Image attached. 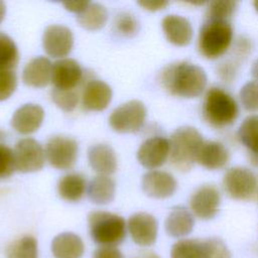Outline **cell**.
Here are the masks:
<instances>
[{
  "label": "cell",
  "mask_w": 258,
  "mask_h": 258,
  "mask_svg": "<svg viewBox=\"0 0 258 258\" xmlns=\"http://www.w3.org/2000/svg\"><path fill=\"white\" fill-rule=\"evenodd\" d=\"M86 186V179L82 174L69 173L58 180L57 191L64 201L78 202L83 198Z\"/></svg>",
  "instance_id": "26"
},
{
  "label": "cell",
  "mask_w": 258,
  "mask_h": 258,
  "mask_svg": "<svg viewBox=\"0 0 258 258\" xmlns=\"http://www.w3.org/2000/svg\"><path fill=\"white\" fill-rule=\"evenodd\" d=\"M146 118L145 105L138 100H132L117 107L110 115L109 124L119 133H135L139 131Z\"/></svg>",
  "instance_id": "6"
},
{
  "label": "cell",
  "mask_w": 258,
  "mask_h": 258,
  "mask_svg": "<svg viewBox=\"0 0 258 258\" xmlns=\"http://www.w3.org/2000/svg\"><path fill=\"white\" fill-rule=\"evenodd\" d=\"M257 194H258V192H257Z\"/></svg>",
  "instance_id": "46"
},
{
  "label": "cell",
  "mask_w": 258,
  "mask_h": 258,
  "mask_svg": "<svg viewBox=\"0 0 258 258\" xmlns=\"http://www.w3.org/2000/svg\"><path fill=\"white\" fill-rule=\"evenodd\" d=\"M93 258H123V255L116 247L101 246L96 249Z\"/></svg>",
  "instance_id": "38"
},
{
  "label": "cell",
  "mask_w": 258,
  "mask_h": 258,
  "mask_svg": "<svg viewBox=\"0 0 258 258\" xmlns=\"http://www.w3.org/2000/svg\"><path fill=\"white\" fill-rule=\"evenodd\" d=\"M254 7H255V9H256V11L258 12V1H254Z\"/></svg>",
  "instance_id": "44"
},
{
  "label": "cell",
  "mask_w": 258,
  "mask_h": 258,
  "mask_svg": "<svg viewBox=\"0 0 258 258\" xmlns=\"http://www.w3.org/2000/svg\"><path fill=\"white\" fill-rule=\"evenodd\" d=\"M42 45L48 55L52 57H63L73 48V32L64 25H48L42 35Z\"/></svg>",
  "instance_id": "10"
},
{
  "label": "cell",
  "mask_w": 258,
  "mask_h": 258,
  "mask_svg": "<svg viewBox=\"0 0 258 258\" xmlns=\"http://www.w3.org/2000/svg\"><path fill=\"white\" fill-rule=\"evenodd\" d=\"M83 79V70L73 58H60L53 62L51 83L55 89L74 90Z\"/></svg>",
  "instance_id": "13"
},
{
  "label": "cell",
  "mask_w": 258,
  "mask_h": 258,
  "mask_svg": "<svg viewBox=\"0 0 258 258\" xmlns=\"http://www.w3.org/2000/svg\"><path fill=\"white\" fill-rule=\"evenodd\" d=\"M128 230L132 240L140 246L154 244L158 225L156 219L147 213H136L128 220Z\"/></svg>",
  "instance_id": "14"
},
{
  "label": "cell",
  "mask_w": 258,
  "mask_h": 258,
  "mask_svg": "<svg viewBox=\"0 0 258 258\" xmlns=\"http://www.w3.org/2000/svg\"><path fill=\"white\" fill-rule=\"evenodd\" d=\"M19 60L18 48L13 39L0 32V70H13Z\"/></svg>",
  "instance_id": "29"
},
{
  "label": "cell",
  "mask_w": 258,
  "mask_h": 258,
  "mask_svg": "<svg viewBox=\"0 0 258 258\" xmlns=\"http://www.w3.org/2000/svg\"><path fill=\"white\" fill-rule=\"evenodd\" d=\"M51 99L61 110L72 112L77 107L79 96L75 90H59L54 88L51 91Z\"/></svg>",
  "instance_id": "34"
},
{
  "label": "cell",
  "mask_w": 258,
  "mask_h": 258,
  "mask_svg": "<svg viewBox=\"0 0 258 258\" xmlns=\"http://www.w3.org/2000/svg\"><path fill=\"white\" fill-rule=\"evenodd\" d=\"M7 258H38L37 242L34 237L26 235L11 243L6 249Z\"/></svg>",
  "instance_id": "28"
},
{
  "label": "cell",
  "mask_w": 258,
  "mask_h": 258,
  "mask_svg": "<svg viewBox=\"0 0 258 258\" xmlns=\"http://www.w3.org/2000/svg\"><path fill=\"white\" fill-rule=\"evenodd\" d=\"M201 258H231V252L221 239L210 238L202 242Z\"/></svg>",
  "instance_id": "33"
},
{
  "label": "cell",
  "mask_w": 258,
  "mask_h": 258,
  "mask_svg": "<svg viewBox=\"0 0 258 258\" xmlns=\"http://www.w3.org/2000/svg\"><path fill=\"white\" fill-rule=\"evenodd\" d=\"M230 158V153L224 144L217 141H204L197 155V162L208 169L224 167Z\"/></svg>",
  "instance_id": "21"
},
{
  "label": "cell",
  "mask_w": 258,
  "mask_h": 258,
  "mask_svg": "<svg viewBox=\"0 0 258 258\" xmlns=\"http://www.w3.org/2000/svg\"><path fill=\"white\" fill-rule=\"evenodd\" d=\"M15 169L20 172H33L42 168L45 151L38 141L33 138L19 140L13 150Z\"/></svg>",
  "instance_id": "9"
},
{
  "label": "cell",
  "mask_w": 258,
  "mask_h": 258,
  "mask_svg": "<svg viewBox=\"0 0 258 258\" xmlns=\"http://www.w3.org/2000/svg\"><path fill=\"white\" fill-rule=\"evenodd\" d=\"M233 39L229 21L208 19L200 28L198 46L202 55L214 59L224 54Z\"/></svg>",
  "instance_id": "4"
},
{
  "label": "cell",
  "mask_w": 258,
  "mask_h": 258,
  "mask_svg": "<svg viewBox=\"0 0 258 258\" xmlns=\"http://www.w3.org/2000/svg\"><path fill=\"white\" fill-rule=\"evenodd\" d=\"M138 258H159L156 254L154 253H151V252H147V253H144L141 255V257H138Z\"/></svg>",
  "instance_id": "43"
},
{
  "label": "cell",
  "mask_w": 258,
  "mask_h": 258,
  "mask_svg": "<svg viewBox=\"0 0 258 258\" xmlns=\"http://www.w3.org/2000/svg\"><path fill=\"white\" fill-rule=\"evenodd\" d=\"M161 26L167 40L174 45L184 46L192 39V26L186 18L180 15H166L161 21Z\"/></svg>",
  "instance_id": "18"
},
{
  "label": "cell",
  "mask_w": 258,
  "mask_h": 258,
  "mask_svg": "<svg viewBox=\"0 0 258 258\" xmlns=\"http://www.w3.org/2000/svg\"><path fill=\"white\" fill-rule=\"evenodd\" d=\"M221 196L218 188L212 184H204L191 195L189 206L192 213L200 219H213L219 212Z\"/></svg>",
  "instance_id": "11"
},
{
  "label": "cell",
  "mask_w": 258,
  "mask_h": 258,
  "mask_svg": "<svg viewBox=\"0 0 258 258\" xmlns=\"http://www.w3.org/2000/svg\"><path fill=\"white\" fill-rule=\"evenodd\" d=\"M91 238L100 246L115 247L126 237L125 220L116 214L94 211L88 215Z\"/></svg>",
  "instance_id": "3"
},
{
  "label": "cell",
  "mask_w": 258,
  "mask_h": 258,
  "mask_svg": "<svg viewBox=\"0 0 258 258\" xmlns=\"http://www.w3.org/2000/svg\"><path fill=\"white\" fill-rule=\"evenodd\" d=\"M112 99L111 87L101 80H90L82 93L83 108L88 111H103Z\"/></svg>",
  "instance_id": "16"
},
{
  "label": "cell",
  "mask_w": 258,
  "mask_h": 258,
  "mask_svg": "<svg viewBox=\"0 0 258 258\" xmlns=\"http://www.w3.org/2000/svg\"><path fill=\"white\" fill-rule=\"evenodd\" d=\"M17 87V78L13 70H0V101L8 99Z\"/></svg>",
  "instance_id": "36"
},
{
  "label": "cell",
  "mask_w": 258,
  "mask_h": 258,
  "mask_svg": "<svg viewBox=\"0 0 258 258\" xmlns=\"http://www.w3.org/2000/svg\"><path fill=\"white\" fill-rule=\"evenodd\" d=\"M203 116L214 127H225L232 124L239 114L234 98L220 88H211L203 104Z\"/></svg>",
  "instance_id": "5"
},
{
  "label": "cell",
  "mask_w": 258,
  "mask_h": 258,
  "mask_svg": "<svg viewBox=\"0 0 258 258\" xmlns=\"http://www.w3.org/2000/svg\"><path fill=\"white\" fill-rule=\"evenodd\" d=\"M113 28L120 36L132 37L139 31V22L134 15L128 12H121L114 18Z\"/></svg>",
  "instance_id": "30"
},
{
  "label": "cell",
  "mask_w": 258,
  "mask_h": 258,
  "mask_svg": "<svg viewBox=\"0 0 258 258\" xmlns=\"http://www.w3.org/2000/svg\"><path fill=\"white\" fill-rule=\"evenodd\" d=\"M223 186L232 199L248 200L257 189V179L249 168L236 166L225 173Z\"/></svg>",
  "instance_id": "8"
},
{
  "label": "cell",
  "mask_w": 258,
  "mask_h": 258,
  "mask_svg": "<svg viewBox=\"0 0 258 258\" xmlns=\"http://www.w3.org/2000/svg\"><path fill=\"white\" fill-rule=\"evenodd\" d=\"M2 137H3V133H2V132H1V131H0V139H1V138H2Z\"/></svg>",
  "instance_id": "45"
},
{
  "label": "cell",
  "mask_w": 258,
  "mask_h": 258,
  "mask_svg": "<svg viewBox=\"0 0 258 258\" xmlns=\"http://www.w3.org/2000/svg\"><path fill=\"white\" fill-rule=\"evenodd\" d=\"M143 191L155 199H165L172 196L176 189L177 182L168 172L162 170H150L142 177Z\"/></svg>",
  "instance_id": "15"
},
{
  "label": "cell",
  "mask_w": 258,
  "mask_h": 258,
  "mask_svg": "<svg viewBox=\"0 0 258 258\" xmlns=\"http://www.w3.org/2000/svg\"><path fill=\"white\" fill-rule=\"evenodd\" d=\"M237 9L236 1L229 0H216L209 2L207 8V16L208 19L213 20H226L235 13Z\"/></svg>",
  "instance_id": "32"
},
{
  "label": "cell",
  "mask_w": 258,
  "mask_h": 258,
  "mask_svg": "<svg viewBox=\"0 0 258 258\" xmlns=\"http://www.w3.org/2000/svg\"><path fill=\"white\" fill-rule=\"evenodd\" d=\"M44 118L43 109L37 104H24L13 114L11 125L16 132L27 135L35 132Z\"/></svg>",
  "instance_id": "17"
},
{
  "label": "cell",
  "mask_w": 258,
  "mask_h": 258,
  "mask_svg": "<svg viewBox=\"0 0 258 258\" xmlns=\"http://www.w3.org/2000/svg\"><path fill=\"white\" fill-rule=\"evenodd\" d=\"M84 249L82 239L74 233H61L54 237L51 242V251L54 258H81Z\"/></svg>",
  "instance_id": "22"
},
{
  "label": "cell",
  "mask_w": 258,
  "mask_h": 258,
  "mask_svg": "<svg viewBox=\"0 0 258 258\" xmlns=\"http://www.w3.org/2000/svg\"><path fill=\"white\" fill-rule=\"evenodd\" d=\"M202 242L194 239H183L171 247V258H201Z\"/></svg>",
  "instance_id": "31"
},
{
  "label": "cell",
  "mask_w": 258,
  "mask_h": 258,
  "mask_svg": "<svg viewBox=\"0 0 258 258\" xmlns=\"http://www.w3.org/2000/svg\"><path fill=\"white\" fill-rule=\"evenodd\" d=\"M204 142L201 133L191 126L177 128L169 139V160L180 171L189 170L195 162L199 149Z\"/></svg>",
  "instance_id": "2"
},
{
  "label": "cell",
  "mask_w": 258,
  "mask_h": 258,
  "mask_svg": "<svg viewBox=\"0 0 258 258\" xmlns=\"http://www.w3.org/2000/svg\"><path fill=\"white\" fill-rule=\"evenodd\" d=\"M115 181L108 175H97L89 183V199L98 205H106L113 201L115 197Z\"/></svg>",
  "instance_id": "25"
},
{
  "label": "cell",
  "mask_w": 258,
  "mask_h": 258,
  "mask_svg": "<svg viewBox=\"0 0 258 258\" xmlns=\"http://www.w3.org/2000/svg\"><path fill=\"white\" fill-rule=\"evenodd\" d=\"M238 138L247 148L250 162L258 166V115L249 116L241 123Z\"/></svg>",
  "instance_id": "24"
},
{
  "label": "cell",
  "mask_w": 258,
  "mask_h": 258,
  "mask_svg": "<svg viewBox=\"0 0 258 258\" xmlns=\"http://www.w3.org/2000/svg\"><path fill=\"white\" fill-rule=\"evenodd\" d=\"M169 156V140L161 136L146 139L137 151V159L146 168L161 166Z\"/></svg>",
  "instance_id": "12"
},
{
  "label": "cell",
  "mask_w": 258,
  "mask_h": 258,
  "mask_svg": "<svg viewBox=\"0 0 258 258\" xmlns=\"http://www.w3.org/2000/svg\"><path fill=\"white\" fill-rule=\"evenodd\" d=\"M78 142L64 135H55L45 145V156L49 164L58 169H69L78 158Z\"/></svg>",
  "instance_id": "7"
},
{
  "label": "cell",
  "mask_w": 258,
  "mask_h": 258,
  "mask_svg": "<svg viewBox=\"0 0 258 258\" xmlns=\"http://www.w3.org/2000/svg\"><path fill=\"white\" fill-rule=\"evenodd\" d=\"M195 220L189 211L183 207H175L165 220V231L171 237H183L188 235L194 228Z\"/></svg>",
  "instance_id": "23"
},
{
  "label": "cell",
  "mask_w": 258,
  "mask_h": 258,
  "mask_svg": "<svg viewBox=\"0 0 258 258\" xmlns=\"http://www.w3.org/2000/svg\"><path fill=\"white\" fill-rule=\"evenodd\" d=\"M88 159L91 167L101 175L115 172L117 169V158L113 148L104 143L95 144L88 149Z\"/></svg>",
  "instance_id": "20"
},
{
  "label": "cell",
  "mask_w": 258,
  "mask_h": 258,
  "mask_svg": "<svg viewBox=\"0 0 258 258\" xmlns=\"http://www.w3.org/2000/svg\"><path fill=\"white\" fill-rule=\"evenodd\" d=\"M138 4L142 6L144 9H147L150 11H157L165 8L168 5V2L163 0H144V1H138Z\"/></svg>",
  "instance_id": "39"
},
{
  "label": "cell",
  "mask_w": 258,
  "mask_h": 258,
  "mask_svg": "<svg viewBox=\"0 0 258 258\" xmlns=\"http://www.w3.org/2000/svg\"><path fill=\"white\" fill-rule=\"evenodd\" d=\"M240 100L248 111H258V82L246 83L240 91Z\"/></svg>",
  "instance_id": "35"
},
{
  "label": "cell",
  "mask_w": 258,
  "mask_h": 258,
  "mask_svg": "<svg viewBox=\"0 0 258 258\" xmlns=\"http://www.w3.org/2000/svg\"><path fill=\"white\" fill-rule=\"evenodd\" d=\"M160 83L173 96L196 98L206 89L207 75L201 67L195 63L175 61L161 71Z\"/></svg>",
  "instance_id": "1"
},
{
  "label": "cell",
  "mask_w": 258,
  "mask_h": 258,
  "mask_svg": "<svg viewBox=\"0 0 258 258\" xmlns=\"http://www.w3.org/2000/svg\"><path fill=\"white\" fill-rule=\"evenodd\" d=\"M52 64L45 56H36L27 62L23 70L24 84L34 88H43L51 81Z\"/></svg>",
  "instance_id": "19"
},
{
  "label": "cell",
  "mask_w": 258,
  "mask_h": 258,
  "mask_svg": "<svg viewBox=\"0 0 258 258\" xmlns=\"http://www.w3.org/2000/svg\"><path fill=\"white\" fill-rule=\"evenodd\" d=\"M15 170L13 150L4 144H0V178L9 177Z\"/></svg>",
  "instance_id": "37"
},
{
  "label": "cell",
  "mask_w": 258,
  "mask_h": 258,
  "mask_svg": "<svg viewBox=\"0 0 258 258\" xmlns=\"http://www.w3.org/2000/svg\"><path fill=\"white\" fill-rule=\"evenodd\" d=\"M5 12H6V6H5V3H4L3 1H0V23H1V22H2V20L4 19Z\"/></svg>",
  "instance_id": "42"
},
{
  "label": "cell",
  "mask_w": 258,
  "mask_h": 258,
  "mask_svg": "<svg viewBox=\"0 0 258 258\" xmlns=\"http://www.w3.org/2000/svg\"><path fill=\"white\" fill-rule=\"evenodd\" d=\"M107 19L108 11L106 7L97 2H90L86 9L77 16L80 25L88 30H98L104 27Z\"/></svg>",
  "instance_id": "27"
},
{
  "label": "cell",
  "mask_w": 258,
  "mask_h": 258,
  "mask_svg": "<svg viewBox=\"0 0 258 258\" xmlns=\"http://www.w3.org/2000/svg\"><path fill=\"white\" fill-rule=\"evenodd\" d=\"M90 1H68V2H63L62 5L66 7L67 10L76 12L79 14L86 9Z\"/></svg>",
  "instance_id": "40"
},
{
  "label": "cell",
  "mask_w": 258,
  "mask_h": 258,
  "mask_svg": "<svg viewBox=\"0 0 258 258\" xmlns=\"http://www.w3.org/2000/svg\"><path fill=\"white\" fill-rule=\"evenodd\" d=\"M251 73H252V76L258 81V58L255 59V61L253 62Z\"/></svg>",
  "instance_id": "41"
}]
</instances>
